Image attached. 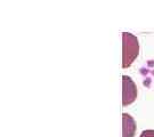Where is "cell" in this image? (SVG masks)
Returning <instances> with one entry per match:
<instances>
[{"label": "cell", "mask_w": 154, "mask_h": 137, "mask_svg": "<svg viewBox=\"0 0 154 137\" xmlns=\"http://www.w3.org/2000/svg\"><path fill=\"white\" fill-rule=\"evenodd\" d=\"M139 137H154V130H144Z\"/></svg>", "instance_id": "obj_4"}, {"label": "cell", "mask_w": 154, "mask_h": 137, "mask_svg": "<svg viewBox=\"0 0 154 137\" xmlns=\"http://www.w3.org/2000/svg\"><path fill=\"white\" fill-rule=\"evenodd\" d=\"M137 97V88L132 79L128 76L122 77V105L128 106Z\"/></svg>", "instance_id": "obj_2"}, {"label": "cell", "mask_w": 154, "mask_h": 137, "mask_svg": "<svg viewBox=\"0 0 154 137\" xmlns=\"http://www.w3.org/2000/svg\"><path fill=\"white\" fill-rule=\"evenodd\" d=\"M139 53V44L137 37L129 32L122 33V67L131 65Z\"/></svg>", "instance_id": "obj_1"}, {"label": "cell", "mask_w": 154, "mask_h": 137, "mask_svg": "<svg viewBox=\"0 0 154 137\" xmlns=\"http://www.w3.org/2000/svg\"><path fill=\"white\" fill-rule=\"evenodd\" d=\"M122 127H123L122 137H134L136 132V122L127 113L122 114Z\"/></svg>", "instance_id": "obj_3"}]
</instances>
